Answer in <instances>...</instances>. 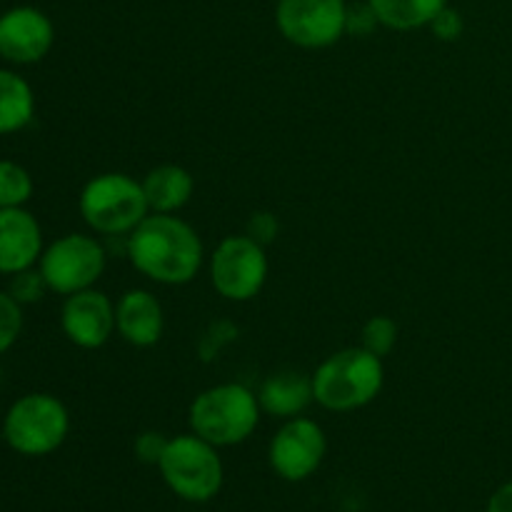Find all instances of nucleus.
<instances>
[{"label":"nucleus","instance_id":"obj_1","mask_svg":"<svg viewBox=\"0 0 512 512\" xmlns=\"http://www.w3.org/2000/svg\"><path fill=\"white\" fill-rule=\"evenodd\" d=\"M125 255L138 273L160 285H185L203 268V240L178 215L153 213L125 235Z\"/></svg>","mask_w":512,"mask_h":512},{"label":"nucleus","instance_id":"obj_2","mask_svg":"<svg viewBox=\"0 0 512 512\" xmlns=\"http://www.w3.org/2000/svg\"><path fill=\"white\" fill-rule=\"evenodd\" d=\"M385 368L378 355L360 348H345L325 358L313 373L315 403L333 413L365 408L380 395Z\"/></svg>","mask_w":512,"mask_h":512},{"label":"nucleus","instance_id":"obj_3","mask_svg":"<svg viewBox=\"0 0 512 512\" xmlns=\"http://www.w3.org/2000/svg\"><path fill=\"white\" fill-rule=\"evenodd\" d=\"M258 393L240 383H223L203 390L190 403V433L200 435L215 448L240 445L255 433L260 423Z\"/></svg>","mask_w":512,"mask_h":512},{"label":"nucleus","instance_id":"obj_4","mask_svg":"<svg viewBox=\"0 0 512 512\" xmlns=\"http://www.w3.org/2000/svg\"><path fill=\"white\" fill-rule=\"evenodd\" d=\"M78 208L88 228L105 238H125L148 218L143 183L125 173H103L83 185Z\"/></svg>","mask_w":512,"mask_h":512},{"label":"nucleus","instance_id":"obj_5","mask_svg":"<svg viewBox=\"0 0 512 512\" xmlns=\"http://www.w3.org/2000/svg\"><path fill=\"white\" fill-rule=\"evenodd\" d=\"M158 470L170 493L185 503H208L220 493L225 480L218 448L195 433L170 438Z\"/></svg>","mask_w":512,"mask_h":512},{"label":"nucleus","instance_id":"obj_6","mask_svg":"<svg viewBox=\"0 0 512 512\" xmlns=\"http://www.w3.org/2000/svg\"><path fill=\"white\" fill-rule=\"evenodd\" d=\"M70 415L63 400L48 393H30L10 405L3 420V438L25 458H43L65 443Z\"/></svg>","mask_w":512,"mask_h":512},{"label":"nucleus","instance_id":"obj_7","mask_svg":"<svg viewBox=\"0 0 512 512\" xmlns=\"http://www.w3.org/2000/svg\"><path fill=\"white\" fill-rule=\"evenodd\" d=\"M108 250L98 238L70 233L50 243L38 260L48 290L58 295H73L93 288L105 273Z\"/></svg>","mask_w":512,"mask_h":512},{"label":"nucleus","instance_id":"obj_8","mask_svg":"<svg viewBox=\"0 0 512 512\" xmlns=\"http://www.w3.org/2000/svg\"><path fill=\"white\" fill-rule=\"evenodd\" d=\"M265 245L250 235H228L210 255V280L218 295L233 303H248L268 280Z\"/></svg>","mask_w":512,"mask_h":512},{"label":"nucleus","instance_id":"obj_9","mask_svg":"<svg viewBox=\"0 0 512 512\" xmlns=\"http://www.w3.org/2000/svg\"><path fill=\"white\" fill-rule=\"evenodd\" d=\"M345 0H278L275 23L288 43L305 50H323L345 35Z\"/></svg>","mask_w":512,"mask_h":512},{"label":"nucleus","instance_id":"obj_10","mask_svg":"<svg viewBox=\"0 0 512 512\" xmlns=\"http://www.w3.org/2000/svg\"><path fill=\"white\" fill-rule=\"evenodd\" d=\"M328 453V438L315 420L290 418L273 435L268 448V463L278 478L288 483H303L318 473Z\"/></svg>","mask_w":512,"mask_h":512},{"label":"nucleus","instance_id":"obj_11","mask_svg":"<svg viewBox=\"0 0 512 512\" xmlns=\"http://www.w3.org/2000/svg\"><path fill=\"white\" fill-rule=\"evenodd\" d=\"M53 40V23L33 5H18L0 15V58L8 63H38L50 53Z\"/></svg>","mask_w":512,"mask_h":512},{"label":"nucleus","instance_id":"obj_12","mask_svg":"<svg viewBox=\"0 0 512 512\" xmlns=\"http://www.w3.org/2000/svg\"><path fill=\"white\" fill-rule=\"evenodd\" d=\"M65 338L83 350L103 348L115 333V305L100 290L88 288L65 298L60 310Z\"/></svg>","mask_w":512,"mask_h":512},{"label":"nucleus","instance_id":"obj_13","mask_svg":"<svg viewBox=\"0 0 512 512\" xmlns=\"http://www.w3.org/2000/svg\"><path fill=\"white\" fill-rule=\"evenodd\" d=\"M43 255V230L25 208H0V273L33 268Z\"/></svg>","mask_w":512,"mask_h":512},{"label":"nucleus","instance_id":"obj_14","mask_svg":"<svg viewBox=\"0 0 512 512\" xmlns=\"http://www.w3.org/2000/svg\"><path fill=\"white\" fill-rule=\"evenodd\" d=\"M163 328V305L150 290H128L115 305V330L133 348H153L163 338Z\"/></svg>","mask_w":512,"mask_h":512},{"label":"nucleus","instance_id":"obj_15","mask_svg":"<svg viewBox=\"0 0 512 512\" xmlns=\"http://www.w3.org/2000/svg\"><path fill=\"white\" fill-rule=\"evenodd\" d=\"M313 400V375H303L298 370L273 373L270 378L263 380L258 390L260 410L280 420L303 415Z\"/></svg>","mask_w":512,"mask_h":512},{"label":"nucleus","instance_id":"obj_16","mask_svg":"<svg viewBox=\"0 0 512 512\" xmlns=\"http://www.w3.org/2000/svg\"><path fill=\"white\" fill-rule=\"evenodd\" d=\"M140 183H143L150 213H178L190 203L195 193V180L190 170L173 163L153 168Z\"/></svg>","mask_w":512,"mask_h":512},{"label":"nucleus","instance_id":"obj_17","mask_svg":"<svg viewBox=\"0 0 512 512\" xmlns=\"http://www.w3.org/2000/svg\"><path fill=\"white\" fill-rule=\"evenodd\" d=\"M35 115V95L28 80L13 70L0 68V135H10L30 125Z\"/></svg>","mask_w":512,"mask_h":512},{"label":"nucleus","instance_id":"obj_18","mask_svg":"<svg viewBox=\"0 0 512 512\" xmlns=\"http://www.w3.org/2000/svg\"><path fill=\"white\" fill-rule=\"evenodd\" d=\"M380 25L390 30L428 28L448 0H368Z\"/></svg>","mask_w":512,"mask_h":512},{"label":"nucleus","instance_id":"obj_19","mask_svg":"<svg viewBox=\"0 0 512 512\" xmlns=\"http://www.w3.org/2000/svg\"><path fill=\"white\" fill-rule=\"evenodd\" d=\"M33 195V178L23 165L0 160V208H23Z\"/></svg>","mask_w":512,"mask_h":512},{"label":"nucleus","instance_id":"obj_20","mask_svg":"<svg viewBox=\"0 0 512 512\" xmlns=\"http://www.w3.org/2000/svg\"><path fill=\"white\" fill-rule=\"evenodd\" d=\"M360 338H363L360 345H363L368 353L378 355V358L383 360L393 353L395 343H398V323H395L393 318H388V315H373V318L363 325V335H360Z\"/></svg>","mask_w":512,"mask_h":512},{"label":"nucleus","instance_id":"obj_21","mask_svg":"<svg viewBox=\"0 0 512 512\" xmlns=\"http://www.w3.org/2000/svg\"><path fill=\"white\" fill-rule=\"evenodd\" d=\"M23 330V310L18 300L10 298L8 290H0V355L13 348Z\"/></svg>","mask_w":512,"mask_h":512},{"label":"nucleus","instance_id":"obj_22","mask_svg":"<svg viewBox=\"0 0 512 512\" xmlns=\"http://www.w3.org/2000/svg\"><path fill=\"white\" fill-rule=\"evenodd\" d=\"M45 290H48V283H45L40 268L38 270L35 268L20 270V273H15L13 278H10V285H8L10 298L18 300L20 305L38 303V300L43 298Z\"/></svg>","mask_w":512,"mask_h":512},{"label":"nucleus","instance_id":"obj_23","mask_svg":"<svg viewBox=\"0 0 512 512\" xmlns=\"http://www.w3.org/2000/svg\"><path fill=\"white\" fill-rule=\"evenodd\" d=\"M378 25H380V20H378V15H375V10L370 8L368 0H365V3H358V5H348L345 35H360V38H365V35L373 33Z\"/></svg>","mask_w":512,"mask_h":512},{"label":"nucleus","instance_id":"obj_24","mask_svg":"<svg viewBox=\"0 0 512 512\" xmlns=\"http://www.w3.org/2000/svg\"><path fill=\"white\" fill-rule=\"evenodd\" d=\"M428 28L433 30V35L438 40H445V43H455V40L463 35L465 23H463V15H460L458 10L450 8V5H445V8L440 10L438 15H435L433 23H430Z\"/></svg>","mask_w":512,"mask_h":512},{"label":"nucleus","instance_id":"obj_25","mask_svg":"<svg viewBox=\"0 0 512 512\" xmlns=\"http://www.w3.org/2000/svg\"><path fill=\"white\" fill-rule=\"evenodd\" d=\"M168 440L170 438H165L163 433H155V430L140 433L138 438H135V458L145 465H158L165 448H168Z\"/></svg>","mask_w":512,"mask_h":512},{"label":"nucleus","instance_id":"obj_26","mask_svg":"<svg viewBox=\"0 0 512 512\" xmlns=\"http://www.w3.org/2000/svg\"><path fill=\"white\" fill-rule=\"evenodd\" d=\"M245 235L258 240L260 245L273 243V238L278 235V220H275L273 213H265V210L253 213V218L248 220V230H245Z\"/></svg>","mask_w":512,"mask_h":512},{"label":"nucleus","instance_id":"obj_27","mask_svg":"<svg viewBox=\"0 0 512 512\" xmlns=\"http://www.w3.org/2000/svg\"><path fill=\"white\" fill-rule=\"evenodd\" d=\"M485 512H512V480L500 485V488L490 495Z\"/></svg>","mask_w":512,"mask_h":512}]
</instances>
